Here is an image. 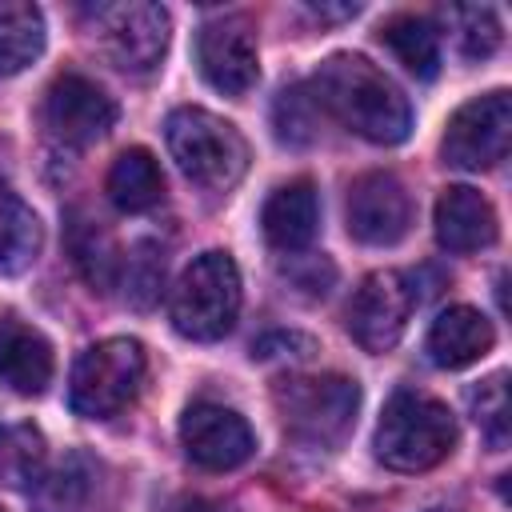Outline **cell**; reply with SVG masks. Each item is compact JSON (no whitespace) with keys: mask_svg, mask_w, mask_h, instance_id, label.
I'll list each match as a JSON object with an SVG mask.
<instances>
[{"mask_svg":"<svg viewBox=\"0 0 512 512\" xmlns=\"http://www.w3.org/2000/svg\"><path fill=\"white\" fill-rule=\"evenodd\" d=\"M312 96L344 128L372 144H400L412 128L408 96L396 88L388 72H380L368 56L356 52L328 56L312 80Z\"/></svg>","mask_w":512,"mask_h":512,"instance_id":"obj_1","label":"cell"},{"mask_svg":"<svg viewBox=\"0 0 512 512\" xmlns=\"http://www.w3.org/2000/svg\"><path fill=\"white\" fill-rule=\"evenodd\" d=\"M168 152L176 168L204 192H228L248 168V144L236 124L220 120L208 108H176L164 124Z\"/></svg>","mask_w":512,"mask_h":512,"instance_id":"obj_2","label":"cell"},{"mask_svg":"<svg viewBox=\"0 0 512 512\" xmlns=\"http://www.w3.org/2000/svg\"><path fill=\"white\" fill-rule=\"evenodd\" d=\"M456 444L452 412L424 392H396L376 424V456L396 472H428Z\"/></svg>","mask_w":512,"mask_h":512,"instance_id":"obj_3","label":"cell"},{"mask_svg":"<svg viewBox=\"0 0 512 512\" xmlns=\"http://www.w3.org/2000/svg\"><path fill=\"white\" fill-rule=\"evenodd\" d=\"M168 312H172V328L188 340L212 344V340L228 336L232 324H236V312H240L236 260L228 252L196 256L180 272V280L172 288V300H168Z\"/></svg>","mask_w":512,"mask_h":512,"instance_id":"obj_4","label":"cell"},{"mask_svg":"<svg viewBox=\"0 0 512 512\" xmlns=\"http://www.w3.org/2000/svg\"><path fill=\"white\" fill-rule=\"evenodd\" d=\"M272 400H276V412H280L288 436H296L300 444H312V448H336L356 424L360 384L348 376H336V372L288 376L276 384Z\"/></svg>","mask_w":512,"mask_h":512,"instance_id":"obj_5","label":"cell"},{"mask_svg":"<svg viewBox=\"0 0 512 512\" xmlns=\"http://www.w3.org/2000/svg\"><path fill=\"white\" fill-rule=\"evenodd\" d=\"M144 348L140 340H128V336H112V340H100L92 344L76 368H72V380H68V404L76 416L84 420H104V416H116L120 408H128L140 392V380H144Z\"/></svg>","mask_w":512,"mask_h":512,"instance_id":"obj_6","label":"cell"},{"mask_svg":"<svg viewBox=\"0 0 512 512\" xmlns=\"http://www.w3.org/2000/svg\"><path fill=\"white\" fill-rule=\"evenodd\" d=\"M512 140V100L504 88L476 96L460 104L444 128V164L464 168V172H484L508 156Z\"/></svg>","mask_w":512,"mask_h":512,"instance_id":"obj_7","label":"cell"},{"mask_svg":"<svg viewBox=\"0 0 512 512\" xmlns=\"http://www.w3.org/2000/svg\"><path fill=\"white\" fill-rule=\"evenodd\" d=\"M92 36L120 72H152L168 48V12L160 4H100Z\"/></svg>","mask_w":512,"mask_h":512,"instance_id":"obj_8","label":"cell"},{"mask_svg":"<svg viewBox=\"0 0 512 512\" xmlns=\"http://www.w3.org/2000/svg\"><path fill=\"white\" fill-rule=\"evenodd\" d=\"M412 308L416 292L404 272H372L348 304V332L364 352H388L404 336Z\"/></svg>","mask_w":512,"mask_h":512,"instance_id":"obj_9","label":"cell"},{"mask_svg":"<svg viewBox=\"0 0 512 512\" xmlns=\"http://www.w3.org/2000/svg\"><path fill=\"white\" fill-rule=\"evenodd\" d=\"M348 236L368 248H392L412 228V196L392 172H364L348 188Z\"/></svg>","mask_w":512,"mask_h":512,"instance_id":"obj_10","label":"cell"},{"mask_svg":"<svg viewBox=\"0 0 512 512\" xmlns=\"http://www.w3.org/2000/svg\"><path fill=\"white\" fill-rule=\"evenodd\" d=\"M196 64L200 76L224 92V96H244L260 80V52L252 24L244 16H216L196 32Z\"/></svg>","mask_w":512,"mask_h":512,"instance_id":"obj_11","label":"cell"},{"mask_svg":"<svg viewBox=\"0 0 512 512\" xmlns=\"http://www.w3.org/2000/svg\"><path fill=\"white\" fill-rule=\"evenodd\" d=\"M180 444H184L188 460L208 472L240 468L256 452V436H252L248 420L236 408L208 404V400L192 404L180 416Z\"/></svg>","mask_w":512,"mask_h":512,"instance_id":"obj_12","label":"cell"},{"mask_svg":"<svg viewBox=\"0 0 512 512\" xmlns=\"http://www.w3.org/2000/svg\"><path fill=\"white\" fill-rule=\"evenodd\" d=\"M44 124L64 144H92L116 124V104L96 80L64 72L44 96Z\"/></svg>","mask_w":512,"mask_h":512,"instance_id":"obj_13","label":"cell"},{"mask_svg":"<svg viewBox=\"0 0 512 512\" xmlns=\"http://www.w3.org/2000/svg\"><path fill=\"white\" fill-rule=\"evenodd\" d=\"M260 228H264V240L276 248V252H300L312 244L316 228H320V196L312 188V180H288L280 184L264 208H260Z\"/></svg>","mask_w":512,"mask_h":512,"instance_id":"obj_14","label":"cell"},{"mask_svg":"<svg viewBox=\"0 0 512 512\" xmlns=\"http://www.w3.org/2000/svg\"><path fill=\"white\" fill-rule=\"evenodd\" d=\"M52 380V344L20 316H0V384L20 396H40Z\"/></svg>","mask_w":512,"mask_h":512,"instance_id":"obj_15","label":"cell"},{"mask_svg":"<svg viewBox=\"0 0 512 512\" xmlns=\"http://www.w3.org/2000/svg\"><path fill=\"white\" fill-rule=\"evenodd\" d=\"M492 340H496V332H492V324H488L484 312H476L468 304H452V308H444L432 320L424 348H428V360L436 368L456 372V368L476 364L492 348Z\"/></svg>","mask_w":512,"mask_h":512,"instance_id":"obj_16","label":"cell"},{"mask_svg":"<svg viewBox=\"0 0 512 512\" xmlns=\"http://www.w3.org/2000/svg\"><path fill=\"white\" fill-rule=\"evenodd\" d=\"M436 240L448 252H480L496 240V212L476 188H444L436 200Z\"/></svg>","mask_w":512,"mask_h":512,"instance_id":"obj_17","label":"cell"},{"mask_svg":"<svg viewBox=\"0 0 512 512\" xmlns=\"http://www.w3.org/2000/svg\"><path fill=\"white\" fill-rule=\"evenodd\" d=\"M40 256V220L0 176V276H20Z\"/></svg>","mask_w":512,"mask_h":512,"instance_id":"obj_18","label":"cell"},{"mask_svg":"<svg viewBox=\"0 0 512 512\" xmlns=\"http://www.w3.org/2000/svg\"><path fill=\"white\" fill-rule=\"evenodd\" d=\"M164 196V172L148 148H128L108 168V200L120 212H148Z\"/></svg>","mask_w":512,"mask_h":512,"instance_id":"obj_19","label":"cell"},{"mask_svg":"<svg viewBox=\"0 0 512 512\" xmlns=\"http://www.w3.org/2000/svg\"><path fill=\"white\" fill-rule=\"evenodd\" d=\"M380 40L396 52V60L412 76L432 80L440 72V36H436L432 20L412 16V12H400V16H392V20L380 24Z\"/></svg>","mask_w":512,"mask_h":512,"instance_id":"obj_20","label":"cell"},{"mask_svg":"<svg viewBox=\"0 0 512 512\" xmlns=\"http://www.w3.org/2000/svg\"><path fill=\"white\" fill-rule=\"evenodd\" d=\"M44 52V16L36 4H0V76L24 72Z\"/></svg>","mask_w":512,"mask_h":512,"instance_id":"obj_21","label":"cell"},{"mask_svg":"<svg viewBox=\"0 0 512 512\" xmlns=\"http://www.w3.org/2000/svg\"><path fill=\"white\" fill-rule=\"evenodd\" d=\"M68 248H72V260H76L80 276H84L92 288L108 292V288L116 284L120 256H116V248H112V240H108L104 228H96L92 220L72 216V224H68Z\"/></svg>","mask_w":512,"mask_h":512,"instance_id":"obj_22","label":"cell"},{"mask_svg":"<svg viewBox=\"0 0 512 512\" xmlns=\"http://www.w3.org/2000/svg\"><path fill=\"white\" fill-rule=\"evenodd\" d=\"M472 412L480 432L488 436L492 448H504L512 436V400H508V376L492 372L488 380H480V388L472 392Z\"/></svg>","mask_w":512,"mask_h":512,"instance_id":"obj_23","label":"cell"},{"mask_svg":"<svg viewBox=\"0 0 512 512\" xmlns=\"http://www.w3.org/2000/svg\"><path fill=\"white\" fill-rule=\"evenodd\" d=\"M316 96H308L304 84L296 88H284L276 96V108H272V124H276V136L284 144H312L316 140Z\"/></svg>","mask_w":512,"mask_h":512,"instance_id":"obj_24","label":"cell"},{"mask_svg":"<svg viewBox=\"0 0 512 512\" xmlns=\"http://www.w3.org/2000/svg\"><path fill=\"white\" fill-rule=\"evenodd\" d=\"M124 284H128V300L136 308H152L160 300V284H164V252L144 240L132 248L128 256V272H124Z\"/></svg>","mask_w":512,"mask_h":512,"instance_id":"obj_25","label":"cell"},{"mask_svg":"<svg viewBox=\"0 0 512 512\" xmlns=\"http://www.w3.org/2000/svg\"><path fill=\"white\" fill-rule=\"evenodd\" d=\"M456 36H460V52L472 60H484L500 48V20L492 8L472 4V8H456Z\"/></svg>","mask_w":512,"mask_h":512,"instance_id":"obj_26","label":"cell"},{"mask_svg":"<svg viewBox=\"0 0 512 512\" xmlns=\"http://www.w3.org/2000/svg\"><path fill=\"white\" fill-rule=\"evenodd\" d=\"M312 12H316V16H356L360 8H356V4H340V8H328V4H312Z\"/></svg>","mask_w":512,"mask_h":512,"instance_id":"obj_27","label":"cell"},{"mask_svg":"<svg viewBox=\"0 0 512 512\" xmlns=\"http://www.w3.org/2000/svg\"><path fill=\"white\" fill-rule=\"evenodd\" d=\"M432 512H444V508H432Z\"/></svg>","mask_w":512,"mask_h":512,"instance_id":"obj_28","label":"cell"}]
</instances>
